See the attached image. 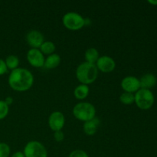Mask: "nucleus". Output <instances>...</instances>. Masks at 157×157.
<instances>
[{"label": "nucleus", "instance_id": "1", "mask_svg": "<svg viewBox=\"0 0 157 157\" xmlns=\"http://www.w3.org/2000/svg\"><path fill=\"white\" fill-rule=\"evenodd\" d=\"M34 76L32 72L25 68H18L12 71L9 76V84L16 91H26L32 87Z\"/></svg>", "mask_w": 157, "mask_h": 157}, {"label": "nucleus", "instance_id": "2", "mask_svg": "<svg viewBox=\"0 0 157 157\" xmlns=\"http://www.w3.org/2000/svg\"><path fill=\"white\" fill-rule=\"evenodd\" d=\"M98 76V69L96 64L88 62H83L76 69L77 79L83 84H92L97 80Z\"/></svg>", "mask_w": 157, "mask_h": 157}, {"label": "nucleus", "instance_id": "3", "mask_svg": "<svg viewBox=\"0 0 157 157\" xmlns=\"http://www.w3.org/2000/svg\"><path fill=\"white\" fill-rule=\"evenodd\" d=\"M73 114L75 118L81 121H90L96 115V109L89 102H81L77 104L73 108Z\"/></svg>", "mask_w": 157, "mask_h": 157}, {"label": "nucleus", "instance_id": "4", "mask_svg": "<svg viewBox=\"0 0 157 157\" xmlns=\"http://www.w3.org/2000/svg\"><path fill=\"white\" fill-rule=\"evenodd\" d=\"M135 101L136 106L142 110H148L154 103V95L150 90L140 88L135 93Z\"/></svg>", "mask_w": 157, "mask_h": 157}, {"label": "nucleus", "instance_id": "5", "mask_svg": "<svg viewBox=\"0 0 157 157\" xmlns=\"http://www.w3.org/2000/svg\"><path fill=\"white\" fill-rule=\"evenodd\" d=\"M63 25L69 30L76 31L82 29L84 26L85 19L82 15L75 12H69L63 16Z\"/></svg>", "mask_w": 157, "mask_h": 157}, {"label": "nucleus", "instance_id": "6", "mask_svg": "<svg viewBox=\"0 0 157 157\" xmlns=\"http://www.w3.org/2000/svg\"><path fill=\"white\" fill-rule=\"evenodd\" d=\"M23 153L25 157H48V152L44 146L35 140L26 144Z\"/></svg>", "mask_w": 157, "mask_h": 157}, {"label": "nucleus", "instance_id": "7", "mask_svg": "<svg viewBox=\"0 0 157 157\" xmlns=\"http://www.w3.org/2000/svg\"><path fill=\"white\" fill-rule=\"evenodd\" d=\"M44 55L38 48H31L27 52L28 62L33 67H44Z\"/></svg>", "mask_w": 157, "mask_h": 157}, {"label": "nucleus", "instance_id": "8", "mask_svg": "<svg viewBox=\"0 0 157 157\" xmlns=\"http://www.w3.org/2000/svg\"><path fill=\"white\" fill-rule=\"evenodd\" d=\"M65 124V118L64 114L60 111H54L51 113L48 118V125L53 131L61 130Z\"/></svg>", "mask_w": 157, "mask_h": 157}, {"label": "nucleus", "instance_id": "9", "mask_svg": "<svg viewBox=\"0 0 157 157\" xmlns=\"http://www.w3.org/2000/svg\"><path fill=\"white\" fill-rule=\"evenodd\" d=\"M96 66L98 70L104 73H110L113 71L116 67V62L114 60L107 55H103L99 57L98 61L96 62Z\"/></svg>", "mask_w": 157, "mask_h": 157}, {"label": "nucleus", "instance_id": "10", "mask_svg": "<svg viewBox=\"0 0 157 157\" xmlns=\"http://www.w3.org/2000/svg\"><path fill=\"white\" fill-rule=\"evenodd\" d=\"M121 85L124 91L129 93H136L140 89V79L134 76L125 77L121 81Z\"/></svg>", "mask_w": 157, "mask_h": 157}, {"label": "nucleus", "instance_id": "11", "mask_svg": "<svg viewBox=\"0 0 157 157\" xmlns=\"http://www.w3.org/2000/svg\"><path fill=\"white\" fill-rule=\"evenodd\" d=\"M26 41L32 48H39L40 46L44 41V35L39 31L32 30L28 32L26 35Z\"/></svg>", "mask_w": 157, "mask_h": 157}, {"label": "nucleus", "instance_id": "12", "mask_svg": "<svg viewBox=\"0 0 157 157\" xmlns=\"http://www.w3.org/2000/svg\"><path fill=\"white\" fill-rule=\"evenodd\" d=\"M140 88L150 90L156 84V77L151 73L145 74L140 79Z\"/></svg>", "mask_w": 157, "mask_h": 157}, {"label": "nucleus", "instance_id": "13", "mask_svg": "<svg viewBox=\"0 0 157 157\" xmlns=\"http://www.w3.org/2000/svg\"><path fill=\"white\" fill-rule=\"evenodd\" d=\"M99 124V119L94 117V119L90 120V121L84 122V125H83V130H84V132L87 135H88V136H93V135H94L96 133Z\"/></svg>", "mask_w": 157, "mask_h": 157}, {"label": "nucleus", "instance_id": "14", "mask_svg": "<svg viewBox=\"0 0 157 157\" xmlns=\"http://www.w3.org/2000/svg\"><path fill=\"white\" fill-rule=\"evenodd\" d=\"M61 63V57L58 54L53 53L48 55L44 59V67L46 69H54L56 68Z\"/></svg>", "mask_w": 157, "mask_h": 157}, {"label": "nucleus", "instance_id": "15", "mask_svg": "<svg viewBox=\"0 0 157 157\" xmlns=\"http://www.w3.org/2000/svg\"><path fill=\"white\" fill-rule=\"evenodd\" d=\"M89 92H90V88L88 85L81 84L75 87L74 90V95L78 100H84L88 96Z\"/></svg>", "mask_w": 157, "mask_h": 157}, {"label": "nucleus", "instance_id": "16", "mask_svg": "<svg viewBox=\"0 0 157 157\" xmlns=\"http://www.w3.org/2000/svg\"><path fill=\"white\" fill-rule=\"evenodd\" d=\"M84 58L86 62L95 64L99 58V52L94 48H90L84 53Z\"/></svg>", "mask_w": 157, "mask_h": 157}, {"label": "nucleus", "instance_id": "17", "mask_svg": "<svg viewBox=\"0 0 157 157\" xmlns=\"http://www.w3.org/2000/svg\"><path fill=\"white\" fill-rule=\"evenodd\" d=\"M43 55H50L53 54L55 51V44L51 41H44L39 48Z\"/></svg>", "mask_w": 157, "mask_h": 157}, {"label": "nucleus", "instance_id": "18", "mask_svg": "<svg viewBox=\"0 0 157 157\" xmlns=\"http://www.w3.org/2000/svg\"><path fill=\"white\" fill-rule=\"evenodd\" d=\"M6 66H7V68L8 69H10V70L13 71L15 69L18 68V64H19V59L17 56L15 55H9L6 58Z\"/></svg>", "mask_w": 157, "mask_h": 157}, {"label": "nucleus", "instance_id": "19", "mask_svg": "<svg viewBox=\"0 0 157 157\" xmlns=\"http://www.w3.org/2000/svg\"><path fill=\"white\" fill-rule=\"evenodd\" d=\"M120 101L122 104L125 105H130L135 101L134 94L129 93V92H124L120 96Z\"/></svg>", "mask_w": 157, "mask_h": 157}, {"label": "nucleus", "instance_id": "20", "mask_svg": "<svg viewBox=\"0 0 157 157\" xmlns=\"http://www.w3.org/2000/svg\"><path fill=\"white\" fill-rule=\"evenodd\" d=\"M9 107L4 101H0V120L4 119L9 113Z\"/></svg>", "mask_w": 157, "mask_h": 157}, {"label": "nucleus", "instance_id": "21", "mask_svg": "<svg viewBox=\"0 0 157 157\" xmlns=\"http://www.w3.org/2000/svg\"><path fill=\"white\" fill-rule=\"evenodd\" d=\"M10 151V147L8 144L0 143V157H9Z\"/></svg>", "mask_w": 157, "mask_h": 157}, {"label": "nucleus", "instance_id": "22", "mask_svg": "<svg viewBox=\"0 0 157 157\" xmlns=\"http://www.w3.org/2000/svg\"><path fill=\"white\" fill-rule=\"evenodd\" d=\"M69 157H89L87 153L82 150H75L69 155Z\"/></svg>", "mask_w": 157, "mask_h": 157}, {"label": "nucleus", "instance_id": "23", "mask_svg": "<svg viewBox=\"0 0 157 157\" xmlns=\"http://www.w3.org/2000/svg\"><path fill=\"white\" fill-rule=\"evenodd\" d=\"M54 139L57 141V142H61L64 140V134L61 130H58V131H55L54 133Z\"/></svg>", "mask_w": 157, "mask_h": 157}, {"label": "nucleus", "instance_id": "24", "mask_svg": "<svg viewBox=\"0 0 157 157\" xmlns=\"http://www.w3.org/2000/svg\"><path fill=\"white\" fill-rule=\"evenodd\" d=\"M8 68L6 62L2 59H0V75H2L7 72Z\"/></svg>", "mask_w": 157, "mask_h": 157}, {"label": "nucleus", "instance_id": "25", "mask_svg": "<svg viewBox=\"0 0 157 157\" xmlns=\"http://www.w3.org/2000/svg\"><path fill=\"white\" fill-rule=\"evenodd\" d=\"M4 101L6 102V104H7L8 106H9L13 103V98H12V97H7V98L5 99Z\"/></svg>", "mask_w": 157, "mask_h": 157}, {"label": "nucleus", "instance_id": "26", "mask_svg": "<svg viewBox=\"0 0 157 157\" xmlns=\"http://www.w3.org/2000/svg\"><path fill=\"white\" fill-rule=\"evenodd\" d=\"M12 157H25V155H24V153H23V152L18 151V152H15V153H13V154H12Z\"/></svg>", "mask_w": 157, "mask_h": 157}, {"label": "nucleus", "instance_id": "27", "mask_svg": "<svg viewBox=\"0 0 157 157\" xmlns=\"http://www.w3.org/2000/svg\"><path fill=\"white\" fill-rule=\"evenodd\" d=\"M148 2L150 3V4L152 5H155V6H156L157 5V0H148Z\"/></svg>", "mask_w": 157, "mask_h": 157}]
</instances>
